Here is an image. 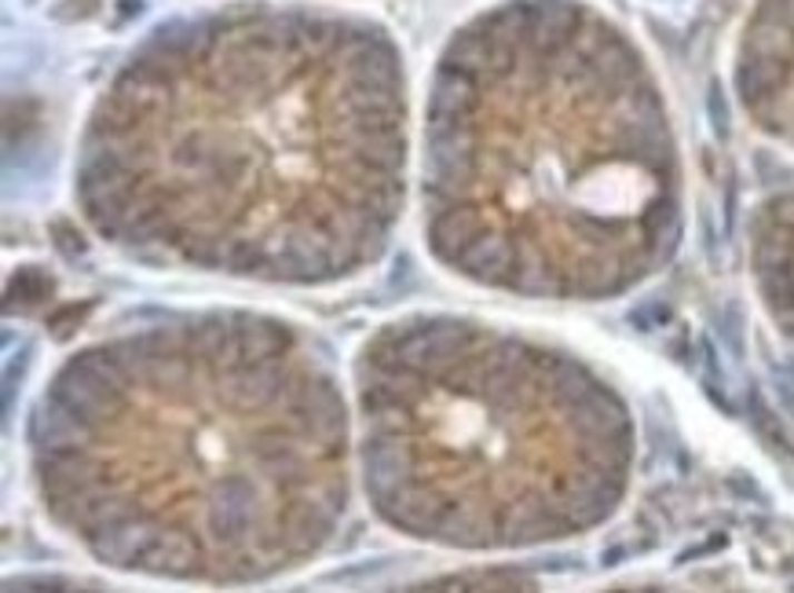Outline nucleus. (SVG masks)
Returning <instances> with one entry per match:
<instances>
[{"mask_svg":"<svg viewBox=\"0 0 794 593\" xmlns=\"http://www.w3.org/2000/svg\"><path fill=\"white\" fill-rule=\"evenodd\" d=\"M407 187L399 41L311 4L161 22L99 88L73 158L78 213L113 254L275 289L377 268Z\"/></svg>","mask_w":794,"mask_h":593,"instance_id":"1","label":"nucleus"},{"mask_svg":"<svg viewBox=\"0 0 794 593\" xmlns=\"http://www.w3.org/2000/svg\"><path fill=\"white\" fill-rule=\"evenodd\" d=\"M44 513L99 564L249 586L322 553L348 513V407L279 315L180 312L78 348L27 428Z\"/></svg>","mask_w":794,"mask_h":593,"instance_id":"2","label":"nucleus"},{"mask_svg":"<svg viewBox=\"0 0 794 593\" xmlns=\"http://www.w3.org/2000/svg\"><path fill=\"white\" fill-rule=\"evenodd\" d=\"M421 238L465 286L608 300L671 260L685 172L641 48L583 0H498L436 56Z\"/></svg>","mask_w":794,"mask_h":593,"instance_id":"3","label":"nucleus"},{"mask_svg":"<svg viewBox=\"0 0 794 593\" xmlns=\"http://www.w3.org/2000/svg\"><path fill=\"white\" fill-rule=\"evenodd\" d=\"M374 513L447 550H513L601 524L623 495L629 418L583 363L502 326L418 312L356 356Z\"/></svg>","mask_w":794,"mask_h":593,"instance_id":"4","label":"nucleus"},{"mask_svg":"<svg viewBox=\"0 0 794 593\" xmlns=\"http://www.w3.org/2000/svg\"><path fill=\"white\" fill-rule=\"evenodd\" d=\"M736 96L768 140L794 147V0H758L736 48Z\"/></svg>","mask_w":794,"mask_h":593,"instance_id":"5","label":"nucleus"},{"mask_svg":"<svg viewBox=\"0 0 794 593\" xmlns=\"http://www.w3.org/2000/svg\"><path fill=\"white\" fill-rule=\"evenodd\" d=\"M388 593H527V586H520L509 575H444Z\"/></svg>","mask_w":794,"mask_h":593,"instance_id":"6","label":"nucleus"}]
</instances>
